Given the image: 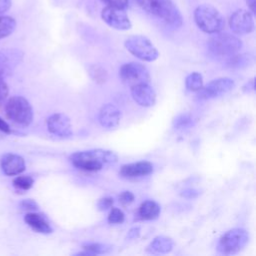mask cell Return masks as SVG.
<instances>
[{
  "label": "cell",
  "mask_w": 256,
  "mask_h": 256,
  "mask_svg": "<svg viewBox=\"0 0 256 256\" xmlns=\"http://www.w3.org/2000/svg\"><path fill=\"white\" fill-rule=\"evenodd\" d=\"M69 160L78 169L95 172L103 169L105 166L115 164L118 156L111 150L91 149L75 152L69 156Z\"/></svg>",
  "instance_id": "obj_1"
},
{
  "label": "cell",
  "mask_w": 256,
  "mask_h": 256,
  "mask_svg": "<svg viewBox=\"0 0 256 256\" xmlns=\"http://www.w3.org/2000/svg\"><path fill=\"white\" fill-rule=\"evenodd\" d=\"M139 5L172 27L178 28L182 25L181 13L172 0H141Z\"/></svg>",
  "instance_id": "obj_2"
},
{
  "label": "cell",
  "mask_w": 256,
  "mask_h": 256,
  "mask_svg": "<svg viewBox=\"0 0 256 256\" xmlns=\"http://www.w3.org/2000/svg\"><path fill=\"white\" fill-rule=\"evenodd\" d=\"M194 20L196 25L205 33L215 34L225 26V20L222 14L209 4L199 5L194 11Z\"/></svg>",
  "instance_id": "obj_3"
},
{
  "label": "cell",
  "mask_w": 256,
  "mask_h": 256,
  "mask_svg": "<svg viewBox=\"0 0 256 256\" xmlns=\"http://www.w3.org/2000/svg\"><path fill=\"white\" fill-rule=\"evenodd\" d=\"M5 114L9 120L19 126H29L33 121V109L29 101L22 96H13L5 104Z\"/></svg>",
  "instance_id": "obj_4"
},
{
  "label": "cell",
  "mask_w": 256,
  "mask_h": 256,
  "mask_svg": "<svg viewBox=\"0 0 256 256\" xmlns=\"http://www.w3.org/2000/svg\"><path fill=\"white\" fill-rule=\"evenodd\" d=\"M207 47L210 53L218 58L231 57L242 48V41L229 33H215L208 42Z\"/></svg>",
  "instance_id": "obj_5"
},
{
  "label": "cell",
  "mask_w": 256,
  "mask_h": 256,
  "mask_svg": "<svg viewBox=\"0 0 256 256\" xmlns=\"http://www.w3.org/2000/svg\"><path fill=\"white\" fill-rule=\"evenodd\" d=\"M249 242V234L245 229L233 228L221 235L217 243V250L224 255L240 252Z\"/></svg>",
  "instance_id": "obj_6"
},
{
  "label": "cell",
  "mask_w": 256,
  "mask_h": 256,
  "mask_svg": "<svg viewBox=\"0 0 256 256\" xmlns=\"http://www.w3.org/2000/svg\"><path fill=\"white\" fill-rule=\"evenodd\" d=\"M124 45L132 55L142 61L152 62L159 57L158 50L145 36L132 35L125 40Z\"/></svg>",
  "instance_id": "obj_7"
},
{
  "label": "cell",
  "mask_w": 256,
  "mask_h": 256,
  "mask_svg": "<svg viewBox=\"0 0 256 256\" xmlns=\"http://www.w3.org/2000/svg\"><path fill=\"white\" fill-rule=\"evenodd\" d=\"M119 76L121 80L129 86L150 82L149 70L146 66L138 62H129L122 65L119 70Z\"/></svg>",
  "instance_id": "obj_8"
},
{
  "label": "cell",
  "mask_w": 256,
  "mask_h": 256,
  "mask_svg": "<svg viewBox=\"0 0 256 256\" xmlns=\"http://www.w3.org/2000/svg\"><path fill=\"white\" fill-rule=\"evenodd\" d=\"M235 87V82L229 77H219L210 81L205 86H202L197 91L198 100H208L219 97L223 94L228 93Z\"/></svg>",
  "instance_id": "obj_9"
},
{
  "label": "cell",
  "mask_w": 256,
  "mask_h": 256,
  "mask_svg": "<svg viewBox=\"0 0 256 256\" xmlns=\"http://www.w3.org/2000/svg\"><path fill=\"white\" fill-rule=\"evenodd\" d=\"M46 126L48 131L59 138H69L72 136V124L64 113H54L47 118Z\"/></svg>",
  "instance_id": "obj_10"
},
{
  "label": "cell",
  "mask_w": 256,
  "mask_h": 256,
  "mask_svg": "<svg viewBox=\"0 0 256 256\" xmlns=\"http://www.w3.org/2000/svg\"><path fill=\"white\" fill-rule=\"evenodd\" d=\"M101 17L107 25L117 30H128L132 26L126 12L122 8L106 6L101 12Z\"/></svg>",
  "instance_id": "obj_11"
},
{
  "label": "cell",
  "mask_w": 256,
  "mask_h": 256,
  "mask_svg": "<svg viewBox=\"0 0 256 256\" xmlns=\"http://www.w3.org/2000/svg\"><path fill=\"white\" fill-rule=\"evenodd\" d=\"M23 52L16 48L0 50V77H6L13 73L23 59Z\"/></svg>",
  "instance_id": "obj_12"
},
{
  "label": "cell",
  "mask_w": 256,
  "mask_h": 256,
  "mask_svg": "<svg viewBox=\"0 0 256 256\" xmlns=\"http://www.w3.org/2000/svg\"><path fill=\"white\" fill-rule=\"evenodd\" d=\"M229 26L231 30L236 34H248L254 29L253 16L247 10L238 9L230 16Z\"/></svg>",
  "instance_id": "obj_13"
},
{
  "label": "cell",
  "mask_w": 256,
  "mask_h": 256,
  "mask_svg": "<svg viewBox=\"0 0 256 256\" xmlns=\"http://www.w3.org/2000/svg\"><path fill=\"white\" fill-rule=\"evenodd\" d=\"M130 87L131 96L139 106L151 107L155 104L156 93L149 83H138Z\"/></svg>",
  "instance_id": "obj_14"
},
{
  "label": "cell",
  "mask_w": 256,
  "mask_h": 256,
  "mask_svg": "<svg viewBox=\"0 0 256 256\" xmlns=\"http://www.w3.org/2000/svg\"><path fill=\"white\" fill-rule=\"evenodd\" d=\"M153 172V165L149 161H138L125 164L120 168L119 175L125 179H138L150 175Z\"/></svg>",
  "instance_id": "obj_15"
},
{
  "label": "cell",
  "mask_w": 256,
  "mask_h": 256,
  "mask_svg": "<svg viewBox=\"0 0 256 256\" xmlns=\"http://www.w3.org/2000/svg\"><path fill=\"white\" fill-rule=\"evenodd\" d=\"M0 165L3 173L7 176H15L21 174L26 167L25 160L18 154L6 153L1 157Z\"/></svg>",
  "instance_id": "obj_16"
},
{
  "label": "cell",
  "mask_w": 256,
  "mask_h": 256,
  "mask_svg": "<svg viewBox=\"0 0 256 256\" xmlns=\"http://www.w3.org/2000/svg\"><path fill=\"white\" fill-rule=\"evenodd\" d=\"M121 120L120 110L113 104H104L98 113V121L100 125L106 129L116 128Z\"/></svg>",
  "instance_id": "obj_17"
},
{
  "label": "cell",
  "mask_w": 256,
  "mask_h": 256,
  "mask_svg": "<svg viewBox=\"0 0 256 256\" xmlns=\"http://www.w3.org/2000/svg\"><path fill=\"white\" fill-rule=\"evenodd\" d=\"M24 221L35 232H38L41 234H49L52 232V227L50 226L47 219L41 214L36 213L34 211L28 212L24 217Z\"/></svg>",
  "instance_id": "obj_18"
},
{
  "label": "cell",
  "mask_w": 256,
  "mask_h": 256,
  "mask_svg": "<svg viewBox=\"0 0 256 256\" xmlns=\"http://www.w3.org/2000/svg\"><path fill=\"white\" fill-rule=\"evenodd\" d=\"M174 242L168 236H156L147 246V252L152 254H166L172 251Z\"/></svg>",
  "instance_id": "obj_19"
},
{
  "label": "cell",
  "mask_w": 256,
  "mask_h": 256,
  "mask_svg": "<svg viewBox=\"0 0 256 256\" xmlns=\"http://www.w3.org/2000/svg\"><path fill=\"white\" fill-rule=\"evenodd\" d=\"M160 211V205L157 202L153 200H146L140 205L138 209V216L142 220H154L158 218Z\"/></svg>",
  "instance_id": "obj_20"
},
{
  "label": "cell",
  "mask_w": 256,
  "mask_h": 256,
  "mask_svg": "<svg viewBox=\"0 0 256 256\" xmlns=\"http://www.w3.org/2000/svg\"><path fill=\"white\" fill-rule=\"evenodd\" d=\"M90 78L97 84H104L108 80V73L105 68L98 64L90 65L87 68Z\"/></svg>",
  "instance_id": "obj_21"
},
{
  "label": "cell",
  "mask_w": 256,
  "mask_h": 256,
  "mask_svg": "<svg viewBox=\"0 0 256 256\" xmlns=\"http://www.w3.org/2000/svg\"><path fill=\"white\" fill-rule=\"evenodd\" d=\"M227 66L233 69H240L251 63V57L248 54H234L227 60Z\"/></svg>",
  "instance_id": "obj_22"
},
{
  "label": "cell",
  "mask_w": 256,
  "mask_h": 256,
  "mask_svg": "<svg viewBox=\"0 0 256 256\" xmlns=\"http://www.w3.org/2000/svg\"><path fill=\"white\" fill-rule=\"evenodd\" d=\"M16 28V21L10 16H0V39L6 38Z\"/></svg>",
  "instance_id": "obj_23"
},
{
  "label": "cell",
  "mask_w": 256,
  "mask_h": 256,
  "mask_svg": "<svg viewBox=\"0 0 256 256\" xmlns=\"http://www.w3.org/2000/svg\"><path fill=\"white\" fill-rule=\"evenodd\" d=\"M185 85L188 91L197 92L203 86V77L199 72L190 73L185 79Z\"/></svg>",
  "instance_id": "obj_24"
},
{
  "label": "cell",
  "mask_w": 256,
  "mask_h": 256,
  "mask_svg": "<svg viewBox=\"0 0 256 256\" xmlns=\"http://www.w3.org/2000/svg\"><path fill=\"white\" fill-rule=\"evenodd\" d=\"M83 250L89 252L91 255H97V254H103L107 253L111 250V246L103 243H85L82 245Z\"/></svg>",
  "instance_id": "obj_25"
},
{
  "label": "cell",
  "mask_w": 256,
  "mask_h": 256,
  "mask_svg": "<svg viewBox=\"0 0 256 256\" xmlns=\"http://www.w3.org/2000/svg\"><path fill=\"white\" fill-rule=\"evenodd\" d=\"M193 125V119L192 116L188 113H182L175 117L173 120V127L176 130H182L189 128Z\"/></svg>",
  "instance_id": "obj_26"
},
{
  "label": "cell",
  "mask_w": 256,
  "mask_h": 256,
  "mask_svg": "<svg viewBox=\"0 0 256 256\" xmlns=\"http://www.w3.org/2000/svg\"><path fill=\"white\" fill-rule=\"evenodd\" d=\"M34 184V179L31 176H17L14 180H13V185L16 189L18 190H22V191H26L29 190Z\"/></svg>",
  "instance_id": "obj_27"
},
{
  "label": "cell",
  "mask_w": 256,
  "mask_h": 256,
  "mask_svg": "<svg viewBox=\"0 0 256 256\" xmlns=\"http://www.w3.org/2000/svg\"><path fill=\"white\" fill-rule=\"evenodd\" d=\"M125 219L124 213L119 208H112L108 215V222L110 224H121Z\"/></svg>",
  "instance_id": "obj_28"
},
{
  "label": "cell",
  "mask_w": 256,
  "mask_h": 256,
  "mask_svg": "<svg viewBox=\"0 0 256 256\" xmlns=\"http://www.w3.org/2000/svg\"><path fill=\"white\" fill-rule=\"evenodd\" d=\"M19 206L22 210H25L28 212L36 211L39 208L38 204L33 199H24L19 203Z\"/></svg>",
  "instance_id": "obj_29"
},
{
  "label": "cell",
  "mask_w": 256,
  "mask_h": 256,
  "mask_svg": "<svg viewBox=\"0 0 256 256\" xmlns=\"http://www.w3.org/2000/svg\"><path fill=\"white\" fill-rule=\"evenodd\" d=\"M113 203H114L113 198H111V197H103V198H100L98 200L97 208L100 211H105V210L110 209L112 207Z\"/></svg>",
  "instance_id": "obj_30"
},
{
  "label": "cell",
  "mask_w": 256,
  "mask_h": 256,
  "mask_svg": "<svg viewBox=\"0 0 256 256\" xmlns=\"http://www.w3.org/2000/svg\"><path fill=\"white\" fill-rule=\"evenodd\" d=\"M134 194L131 191H123L119 195V201L123 205H129L134 201Z\"/></svg>",
  "instance_id": "obj_31"
},
{
  "label": "cell",
  "mask_w": 256,
  "mask_h": 256,
  "mask_svg": "<svg viewBox=\"0 0 256 256\" xmlns=\"http://www.w3.org/2000/svg\"><path fill=\"white\" fill-rule=\"evenodd\" d=\"M107 6L111 7H117V8H122L125 9L128 6L129 0H102Z\"/></svg>",
  "instance_id": "obj_32"
},
{
  "label": "cell",
  "mask_w": 256,
  "mask_h": 256,
  "mask_svg": "<svg viewBox=\"0 0 256 256\" xmlns=\"http://www.w3.org/2000/svg\"><path fill=\"white\" fill-rule=\"evenodd\" d=\"M9 93V88L6 82L4 81L3 77H0V105L4 102V100L7 98Z\"/></svg>",
  "instance_id": "obj_33"
},
{
  "label": "cell",
  "mask_w": 256,
  "mask_h": 256,
  "mask_svg": "<svg viewBox=\"0 0 256 256\" xmlns=\"http://www.w3.org/2000/svg\"><path fill=\"white\" fill-rule=\"evenodd\" d=\"M198 195H199V191L194 189V188H186V189H183L180 192V196H182L184 198H187V199L197 198Z\"/></svg>",
  "instance_id": "obj_34"
},
{
  "label": "cell",
  "mask_w": 256,
  "mask_h": 256,
  "mask_svg": "<svg viewBox=\"0 0 256 256\" xmlns=\"http://www.w3.org/2000/svg\"><path fill=\"white\" fill-rule=\"evenodd\" d=\"M139 236H140V228L139 227H133L128 231L126 238L129 239V240H133V239H137Z\"/></svg>",
  "instance_id": "obj_35"
},
{
  "label": "cell",
  "mask_w": 256,
  "mask_h": 256,
  "mask_svg": "<svg viewBox=\"0 0 256 256\" xmlns=\"http://www.w3.org/2000/svg\"><path fill=\"white\" fill-rule=\"evenodd\" d=\"M254 88H255V82H254V78L248 80L242 87V91L244 93H250L252 91H254Z\"/></svg>",
  "instance_id": "obj_36"
},
{
  "label": "cell",
  "mask_w": 256,
  "mask_h": 256,
  "mask_svg": "<svg viewBox=\"0 0 256 256\" xmlns=\"http://www.w3.org/2000/svg\"><path fill=\"white\" fill-rule=\"evenodd\" d=\"M11 0H0V14L8 11L11 7Z\"/></svg>",
  "instance_id": "obj_37"
},
{
  "label": "cell",
  "mask_w": 256,
  "mask_h": 256,
  "mask_svg": "<svg viewBox=\"0 0 256 256\" xmlns=\"http://www.w3.org/2000/svg\"><path fill=\"white\" fill-rule=\"evenodd\" d=\"M0 131H2L4 133H7V134L11 133V128H10L9 124L4 119H2L1 117H0Z\"/></svg>",
  "instance_id": "obj_38"
},
{
  "label": "cell",
  "mask_w": 256,
  "mask_h": 256,
  "mask_svg": "<svg viewBox=\"0 0 256 256\" xmlns=\"http://www.w3.org/2000/svg\"><path fill=\"white\" fill-rule=\"evenodd\" d=\"M246 3H247V5H248V7L250 8L251 12H252L253 14H255V11H256V9H255L256 0H246Z\"/></svg>",
  "instance_id": "obj_39"
},
{
  "label": "cell",
  "mask_w": 256,
  "mask_h": 256,
  "mask_svg": "<svg viewBox=\"0 0 256 256\" xmlns=\"http://www.w3.org/2000/svg\"><path fill=\"white\" fill-rule=\"evenodd\" d=\"M134 1H136V2H137V3H138V4H139V2H140V1H141V0H134Z\"/></svg>",
  "instance_id": "obj_40"
}]
</instances>
